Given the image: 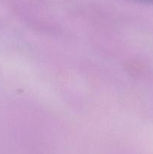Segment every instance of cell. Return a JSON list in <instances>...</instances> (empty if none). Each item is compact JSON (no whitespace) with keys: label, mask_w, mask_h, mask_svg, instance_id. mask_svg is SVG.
I'll return each mask as SVG.
<instances>
[{"label":"cell","mask_w":153,"mask_h":154,"mask_svg":"<svg viewBox=\"0 0 153 154\" xmlns=\"http://www.w3.org/2000/svg\"><path fill=\"white\" fill-rule=\"evenodd\" d=\"M136 1L141 2L147 3V4H153V0H136Z\"/></svg>","instance_id":"6da1fadb"}]
</instances>
